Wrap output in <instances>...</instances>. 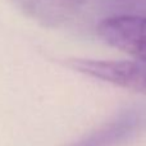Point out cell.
I'll return each instance as SVG.
<instances>
[{
	"label": "cell",
	"mask_w": 146,
	"mask_h": 146,
	"mask_svg": "<svg viewBox=\"0 0 146 146\" xmlns=\"http://www.w3.org/2000/svg\"><path fill=\"white\" fill-rule=\"evenodd\" d=\"M68 68L96 80L146 95V62L68 59Z\"/></svg>",
	"instance_id": "obj_1"
},
{
	"label": "cell",
	"mask_w": 146,
	"mask_h": 146,
	"mask_svg": "<svg viewBox=\"0 0 146 146\" xmlns=\"http://www.w3.org/2000/svg\"><path fill=\"white\" fill-rule=\"evenodd\" d=\"M96 32L105 44L146 62V17L110 15L99 22Z\"/></svg>",
	"instance_id": "obj_2"
},
{
	"label": "cell",
	"mask_w": 146,
	"mask_h": 146,
	"mask_svg": "<svg viewBox=\"0 0 146 146\" xmlns=\"http://www.w3.org/2000/svg\"><path fill=\"white\" fill-rule=\"evenodd\" d=\"M145 121L146 117L141 111H126L72 146H118L135 136L144 127Z\"/></svg>",
	"instance_id": "obj_3"
},
{
	"label": "cell",
	"mask_w": 146,
	"mask_h": 146,
	"mask_svg": "<svg viewBox=\"0 0 146 146\" xmlns=\"http://www.w3.org/2000/svg\"><path fill=\"white\" fill-rule=\"evenodd\" d=\"M28 17L55 27L69 21L86 0H13Z\"/></svg>",
	"instance_id": "obj_4"
}]
</instances>
